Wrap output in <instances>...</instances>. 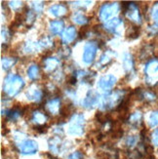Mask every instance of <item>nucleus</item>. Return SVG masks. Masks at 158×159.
Instances as JSON below:
<instances>
[{"label": "nucleus", "mask_w": 158, "mask_h": 159, "mask_svg": "<svg viewBox=\"0 0 158 159\" xmlns=\"http://www.w3.org/2000/svg\"><path fill=\"white\" fill-rule=\"evenodd\" d=\"M24 80L16 74H11L7 76L4 83V92L9 97L16 96L24 87Z\"/></svg>", "instance_id": "nucleus-1"}, {"label": "nucleus", "mask_w": 158, "mask_h": 159, "mask_svg": "<svg viewBox=\"0 0 158 159\" xmlns=\"http://www.w3.org/2000/svg\"><path fill=\"white\" fill-rule=\"evenodd\" d=\"M123 100V93L121 91H115L106 95L102 100V107L105 109H111L114 106H119Z\"/></svg>", "instance_id": "nucleus-2"}, {"label": "nucleus", "mask_w": 158, "mask_h": 159, "mask_svg": "<svg viewBox=\"0 0 158 159\" xmlns=\"http://www.w3.org/2000/svg\"><path fill=\"white\" fill-rule=\"evenodd\" d=\"M119 11V5L117 3H111V4H105L100 10V19L102 22L105 24L108 20L113 19L112 17L115 16Z\"/></svg>", "instance_id": "nucleus-3"}, {"label": "nucleus", "mask_w": 158, "mask_h": 159, "mask_svg": "<svg viewBox=\"0 0 158 159\" xmlns=\"http://www.w3.org/2000/svg\"><path fill=\"white\" fill-rule=\"evenodd\" d=\"M145 73L147 76V82L149 84H154L158 81V61L153 60L147 63Z\"/></svg>", "instance_id": "nucleus-4"}, {"label": "nucleus", "mask_w": 158, "mask_h": 159, "mask_svg": "<svg viewBox=\"0 0 158 159\" xmlns=\"http://www.w3.org/2000/svg\"><path fill=\"white\" fill-rule=\"evenodd\" d=\"M83 125H84V117L82 115H75L71 119V122L70 124V133L71 135L80 136L83 134Z\"/></svg>", "instance_id": "nucleus-5"}, {"label": "nucleus", "mask_w": 158, "mask_h": 159, "mask_svg": "<svg viewBox=\"0 0 158 159\" xmlns=\"http://www.w3.org/2000/svg\"><path fill=\"white\" fill-rule=\"evenodd\" d=\"M98 46L94 42H89L84 46V51H83V61L85 64H91L93 63V61L96 57L97 54Z\"/></svg>", "instance_id": "nucleus-6"}, {"label": "nucleus", "mask_w": 158, "mask_h": 159, "mask_svg": "<svg viewBox=\"0 0 158 159\" xmlns=\"http://www.w3.org/2000/svg\"><path fill=\"white\" fill-rule=\"evenodd\" d=\"M19 149L23 154H33L38 149V144L33 140H25L19 143Z\"/></svg>", "instance_id": "nucleus-7"}, {"label": "nucleus", "mask_w": 158, "mask_h": 159, "mask_svg": "<svg viewBox=\"0 0 158 159\" xmlns=\"http://www.w3.org/2000/svg\"><path fill=\"white\" fill-rule=\"evenodd\" d=\"M125 14L127 15L128 19L131 20L132 22L137 23V24H140L141 23V15H140V12L138 9V6H137L135 3L133 2H130L128 9L126 10Z\"/></svg>", "instance_id": "nucleus-8"}, {"label": "nucleus", "mask_w": 158, "mask_h": 159, "mask_svg": "<svg viewBox=\"0 0 158 159\" xmlns=\"http://www.w3.org/2000/svg\"><path fill=\"white\" fill-rule=\"evenodd\" d=\"M116 83V77L114 75H111V74H108V75H106V76L102 77L99 81V87L104 90V91H106V90H109L111 89L114 84Z\"/></svg>", "instance_id": "nucleus-9"}, {"label": "nucleus", "mask_w": 158, "mask_h": 159, "mask_svg": "<svg viewBox=\"0 0 158 159\" xmlns=\"http://www.w3.org/2000/svg\"><path fill=\"white\" fill-rule=\"evenodd\" d=\"M77 35V31L75 30V27L73 26H68L67 29L64 31L63 35H61V39H63V42L67 44L70 43L75 39Z\"/></svg>", "instance_id": "nucleus-10"}, {"label": "nucleus", "mask_w": 158, "mask_h": 159, "mask_svg": "<svg viewBox=\"0 0 158 159\" xmlns=\"http://www.w3.org/2000/svg\"><path fill=\"white\" fill-rule=\"evenodd\" d=\"M98 101H99V95L97 93L90 91L88 93L85 100L83 101V106L85 107H92L95 103L98 102Z\"/></svg>", "instance_id": "nucleus-11"}, {"label": "nucleus", "mask_w": 158, "mask_h": 159, "mask_svg": "<svg viewBox=\"0 0 158 159\" xmlns=\"http://www.w3.org/2000/svg\"><path fill=\"white\" fill-rule=\"evenodd\" d=\"M60 61L56 58H48L44 61V70L47 72H51L58 67Z\"/></svg>", "instance_id": "nucleus-12"}, {"label": "nucleus", "mask_w": 158, "mask_h": 159, "mask_svg": "<svg viewBox=\"0 0 158 159\" xmlns=\"http://www.w3.org/2000/svg\"><path fill=\"white\" fill-rule=\"evenodd\" d=\"M46 110L49 113L52 114H57L61 110L60 106V100L59 99H53L46 105Z\"/></svg>", "instance_id": "nucleus-13"}, {"label": "nucleus", "mask_w": 158, "mask_h": 159, "mask_svg": "<svg viewBox=\"0 0 158 159\" xmlns=\"http://www.w3.org/2000/svg\"><path fill=\"white\" fill-rule=\"evenodd\" d=\"M49 12L52 14L55 17H63L65 16L66 12H67V8L65 5L61 4H58V5H54L49 9Z\"/></svg>", "instance_id": "nucleus-14"}, {"label": "nucleus", "mask_w": 158, "mask_h": 159, "mask_svg": "<svg viewBox=\"0 0 158 159\" xmlns=\"http://www.w3.org/2000/svg\"><path fill=\"white\" fill-rule=\"evenodd\" d=\"M64 27H65V25H64V22L63 20H52L50 23V30L52 31V33L54 34H60L63 32L64 30Z\"/></svg>", "instance_id": "nucleus-15"}, {"label": "nucleus", "mask_w": 158, "mask_h": 159, "mask_svg": "<svg viewBox=\"0 0 158 159\" xmlns=\"http://www.w3.org/2000/svg\"><path fill=\"white\" fill-rule=\"evenodd\" d=\"M31 119L36 123V126H42V125H44L47 117H46V115L44 113L36 111V112L32 113V118Z\"/></svg>", "instance_id": "nucleus-16"}, {"label": "nucleus", "mask_w": 158, "mask_h": 159, "mask_svg": "<svg viewBox=\"0 0 158 159\" xmlns=\"http://www.w3.org/2000/svg\"><path fill=\"white\" fill-rule=\"evenodd\" d=\"M27 97H29V99H30V100L39 102L41 100V98H42V92L37 88L30 89L29 91L27 92Z\"/></svg>", "instance_id": "nucleus-17"}, {"label": "nucleus", "mask_w": 158, "mask_h": 159, "mask_svg": "<svg viewBox=\"0 0 158 159\" xmlns=\"http://www.w3.org/2000/svg\"><path fill=\"white\" fill-rule=\"evenodd\" d=\"M120 24H121V20L118 18H113L105 24V27H106V30H107L109 31H114L116 30V27H117Z\"/></svg>", "instance_id": "nucleus-18"}, {"label": "nucleus", "mask_w": 158, "mask_h": 159, "mask_svg": "<svg viewBox=\"0 0 158 159\" xmlns=\"http://www.w3.org/2000/svg\"><path fill=\"white\" fill-rule=\"evenodd\" d=\"M129 121L134 127H139L142 123V114L141 112H135L129 117Z\"/></svg>", "instance_id": "nucleus-19"}, {"label": "nucleus", "mask_w": 158, "mask_h": 159, "mask_svg": "<svg viewBox=\"0 0 158 159\" xmlns=\"http://www.w3.org/2000/svg\"><path fill=\"white\" fill-rule=\"evenodd\" d=\"M27 74H29V77L32 80L37 79L39 77V68L36 65H32L29 66V70H27Z\"/></svg>", "instance_id": "nucleus-20"}, {"label": "nucleus", "mask_w": 158, "mask_h": 159, "mask_svg": "<svg viewBox=\"0 0 158 159\" xmlns=\"http://www.w3.org/2000/svg\"><path fill=\"white\" fill-rule=\"evenodd\" d=\"M2 67L5 70H8L10 67H12L14 65L16 64V59H12V58H3L2 59Z\"/></svg>", "instance_id": "nucleus-21"}, {"label": "nucleus", "mask_w": 158, "mask_h": 159, "mask_svg": "<svg viewBox=\"0 0 158 159\" xmlns=\"http://www.w3.org/2000/svg\"><path fill=\"white\" fill-rule=\"evenodd\" d=\"M73 20L76 24H78V25H85V24H87V22H88V19H87V17L86 16H84L83 14H81V13H76L74 15V17H73Z\"/></svg>", "instance_id": "nucleus-22"}, {"label": "nucleus", "mask_w": 158, "mask_h": 159, "mask_svg": "<svg viewBox=\"0 0 158 159\" xmlns=\"http://www.w3.org/2000/svg\"><path fill=\"white\" fill-rule=\"evenodd\" d=\"M20 114V109L18 108V107L12 108L11 110H9V111L7 112V116H8V118L12 119V120L18 118Z\"/></svg>", "instance_id": "nucleus-23"}, {"label": "nucleus", "mask_w": 158, "mask_h": 159, "mask_svg": "<svg viewBox=\"0 0 158 159\" xmlns=\"http://www.w3.org/2000/svg\"><path fill=\"white\" fill-rule=\"evenodd\" d=\"M149 124L151 127L158 125V111H154L149 116Z\"/></svg>", "instance_id": "nucleus-24"}, {"label": "nucleus", "mask_w": 158, "mask_h": 159, "mask_svg": "<svg viewBox=\"0 0 158 159\" xmlns=\"http://www.w3.org/2000/svg\"><path fill=\"white\" fill-rule=\"evenodd\" d=\"M124 67L125 70H133V61L132 59L130 58L129 55H125V58H124Z\"/></svg>", "instance_id": "nucleus-25"}, {"label": "nucleus", "mask_w": 158, "mask_h": 159, "mask_svg": "<svg viewBox=\"0 0 158 159\" xmlns=\"http://www.w3.org/2000/svg\"><path fill=\"white\" fill-rule=\"evenodd\" d=\"M139 36V30L138 27H131L128 32H127V37H129L130 39H134Z\"/></svg>", "instance_id": "nucleus-26"}, {"label": "nucleus", "mask_w": 158, "mask_h": 159, "mask_svg": "<svg viewBox=\"0 0 158 159\" xmlns=\"http://www.w3.org/2000/svg\"><path fill=\"white\" fill-rule=\"evenodd\" d=\"M151 18L154 20V23L158 25V3L154 4L151 10Z\"/></svg>", "instance_id": "nucleus-27"}, {"label": "nucleus", "mask_w": 158, "mask_h": 159, "mask_svg": "<svg viewBox=\"0 0 158 159\" xmlns=\"http://www.w3.org/2000/svg\"><path fill=\"white\" fill-rule=\"evenodd\" d=\"M137 142H138V140H137L136 136H130V137L127 138L126 144H127V147H129V148H133V147L136 146Z\"/></svg>", "instance_id": "nucleus-28"}, {"label": "nucleus", "mask_w": 158, "mask_h": 159, "mask_svg": "<svg viewBox=\"0 0 158 159\" xmlns=\"http://www.w3.org/2000/svg\"><path fill=\"white\" fill-rule=\"evenodd\" d=\"M83 158L84 156L80 151H75V152H73L72 154L68 156V159H83Z\"/></svg>", "instance_id": "nucleus-29"}, {"label": "nucleus", "mask_w": 158, "mask_h": 159, "mask_svg": "<svg viewBox=\"0 0 158 159\" xmlns=\"http://www.w3.org/2000/svg\"><path fill=\"white\" fill-rule=\"evenodd\" d=\"M152 143L155 147H158V129H156L154 132L152 133V137H151Z\"/></svg>", "instance_id": "nucleus-30"}, {"label": "nucleus", "mask_w": 158, "mask_h": 159, "mask_svg": "<svg viewBox=\"0 0 158 159\" xmlns=\"http://www.w3.org/2000/svg\"><path fill=\"white\" fill-rule=\"evenodd\" d=\"M111 60V57H108V55L107 54H105L104 56H102V58H101V64H106L107 61H109Z\"/></svg>", "instance_id": "nucleus-31"}]
</instances>
